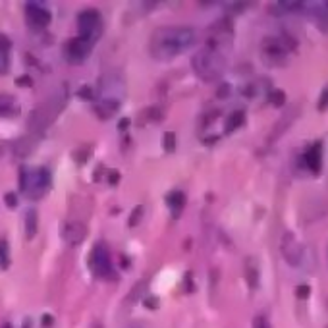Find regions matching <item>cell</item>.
Returning a JSON list of instances; mask_svg holds the SVG:
<instances>
[{
	"mask_svg": "<svg viewBox=\"0 0 328 328\" xmlns=\"http://www.w3.org/2000/svg\"><path fill=\"white\" fill-rule=\"evenodd\" d=\"M0 328H14V327H12L10 323H2V327H0Z\"/></svg>",
	"mask_w": 328,
	"mask_h": 328,
	"instance_id": "74e56055",
	"label": "cell"
},
{
	"mask_svg": "<svg viewBox=\"0 0 328 328\" xmlns=\"http://www.w3.org/2000/svg\"><path fill=\"white\" fill-rule=\"evenodd\" d=\"M143 214H145V209L141 207V205H137L134 209V212H132V216H130V220H128V224H130V228H135L137 224L143 220Z\"/></svg>",
	"mask_w": 328,
	"mask_h": 328,
	"instance_id": "4316f807",
	"label": "cell"
},
{
	"mask_svg": "<svg viewBox=\"0 0 328 328\" xmlns=\"http://www.w3.org/2000/svg\"><path fill=\"white\" fill-rule=\"evenodd\" d=\"M311 15L317 29L323 33H328V0H319V2H305V10Z\"/></svg>",
	"mask_w": 328,
	"mask_h": 328,
	"instance_id": "4fadbf2b",
	"label": "cell"
},
{
	"mask_svg": "<svg viewBox=\"0 0 328 328\" xmlns=\"http://www.w3.org/2000/svg\"><path fill=\"white\" fill-rule=\"evenodd\" d=\"M228 95H230V85L224 83V85H220V89H218V97L224 99V97H228Z\"/></svg>",
	"mask_w": 328,
	"mask_h": 328,
	"instance_id": "d6a6232c",
	"label": "cell"
},
{
	"mask_svg": "<svg viewBox=\"0 0 328 328\" xmlns=\"http://www.w3.org/2000/svg\"><path fill=\"white\" fill-rule=\"evenodd\" d=\"M234 35H236V33H234L232 21H230L228 17L218 19V21H214L209 27V31H207V46L216 48V50H220V52L226 54V50H230V46L234 43Z\"/></svg>",
	"mask_w": 328,
	"mask_h": 328,
	"instance_id": "52a82bcc",
	"label": "cell"
},
{
	"mask_svg": "<svg viewBox=\"0 0 328 328\" xmlns=\"http://www.w3.org/2000/svg\"><path fill=\"white\" fill-rule=\"evenodd\" d=\"M269 8H270V14L274 15L298 14V12L305 10V2H299V0H280V2H272Z\"/></svg>",
	"mask_w": 328,
	"mask_h": 328,
	"instance_id": "2e32d148",
	"label": "cell"
},
{
	"mask_svg": "<svg viewBox=\"0 0 328 328\" xmlns=\"http://www.w3.org/2000/svg\"><path fill=\"white\" fill-rule=\"evenodd\" d=\"M77 31H79L81 39L97 45V41L103 37V31H105L103 15L99 14L97 10H93V8L83 10L81 14L77 15Z\"/></svg>",
	"mask_w": 328,
	"mask_h": 328,
	"instance_id": "8992f818",
	"label": "cell"
},
{
	"mask_svg": "<svg viewBox=\"0 0 328 328\" xmlns=\"http://www.w3.org/2000/svg\"><path fill=\"white\" fill-rule=\"evenodd\" d=\"M120 101H110V99H97L95 101V112L101 116L103 120L114 116L120 110Z\"/></svg>",
	"mask_w": 328,
	"mask_h": 328,
	"instance_id": "d6986e66",
	"label": "cell"
},
{
	"mask_svg": "<svg viewBox=\"0 0 328 328\" xmlns=\"http://www.w3.org/2000/svg\"><path fill=\"white\" fill-rule=\"evenodd\" d=\"M280 251H282L284 261L290 267H303L305 261V247L299 243L294 232H286L280 241Z\"/></svg>",
	"mask_w": 328,
	"mask_h": 328,
	"instance_id": "30bf717a",
	"label": "cell"
},
{
	"mask_svg": "<svg viewBox=\"0 0 328 328\" xmlns=\"http://www.w3.org/2000/svg\"><path fill=\"white\" fill-rule=\"evenodd\" d=\"M23 328H31V321H29V319H25V323H23Z\"/></svg>",
	"mask_w": 328,
	"mask_h": 328,
	"instance_id": "8d00e7d4",
	"label": "cell"
},
{
	"mask_svg": "<svg viewBox=\"0 0 328 328\" xmlns=\"http://www.w3.org/2000/svg\"><path fill=\"white\" fill-rule=\"evenodd\" d=\"M93 328H101V325H99V323H97V325H95V327H93Z\"/></svg>",
	"mask_w": 328,
	"mask_h": 328,
	"instance_id": "f35d334b",
	"label": "cell"
},
{
	"mask_svg": "<svg viewBox=\"0 0 328 328\" xmlns=\"http://www.w3.org/2000/svg\"><path fill=\"white\" fill-rule=\"evenodd\" d=\"M89 270L93 272V276L103 278V280H110L114 278V270H112V259H110V251L105 243H95L89 253Z\"/></svg>",
	"mask_w": 328,
	"mask_h": 328,
	"instance_id": "ba28073f",
	"label": "cell"
},
{
	"mask_svg": "<svg viewBox=\"0 0 328 328\" xmlns=\"http://www.w3.org/2000/svg\"><path fill=\"white\" fill-rule=\"evenodd\" d=\"M191 68L199 79L209 81V83L216 81L218 77H222L224 70H226V54L205 45L201 50H197L193 54Z\"/></svg>",
	"mask_w": 328,
	"mask_h": 328,
	"instance_id": "7a4b0ae2",
	"label": "cell"
},
{
	"mask_svg": "<svg viewBox=\"0 0 328 328\" xmlns=\"http://www.w3.org/2000/svg\"><path fill=\"white\" fill-rule=\"evenodd\" d=\"M245 282L251 290H257L261 284V269L255 257H247L245 259Z\"/></svg>",
	"mask_w": 328,
	"mask_h": 328,
	"instance_id": "e0dca14e",
	"label": "cell"
},
{
	"mask_svg": "<svg viewBox=\"0 0 328 328\" xmlns=\"http://www.w3.org/2000/svg\"><path fill=\"white\" fill-rule=\"evenodd\" d=\"M253 328H270V323L267 315H257L253 319Z\"/></svg>",
	"mask_w": 328,
	"mask_h": 328,
	"instance_id": "83f0119b",
	"label": "cell"
},
{
	"mask_svg": "<svg viewBox=\"0 0 328 328\" xmlns=\"http://www.w3.org/2000/svg\"><path fill=\"white\" fill-rule=\"evenodd\" d=\"M79 95H81V97H85V99H95V89L89 87V85H85L83 89L79 91Z\"/></svg>",
	"mask_w": 328,
	"mask_h": 328,
	"instance_id": "1f68e13d",
	"label": "cell"
},
{
	"mask_svg": "<svg viewBox=\"0 0 328 328\" xmlns=\"http://www.w3.org/2000/svg\"><path fill=\"white\" fill-rule=\"evenodd\" d=\"M50 187V172L45 166L39 168H21L19 172V189L31 199H41Z\"/></svg>",
	"mask_w": 328,
	"mask_h": 328,
	"instance_id": "5b68a950",
	"label": "cell"
},
{
	"mask_svg": "<svg viewBox=\"0 0 328 328\" xmlns=\"http://www.w3.org/2000/svg\"><path fill=\"white\" fill-rule=\"evenodd\" d=\"M0 269H10V245H8V239H0Z\"/></svg>",
	"mask_w": 328,
	"mask_h": 328,
	"instance_id": "cb8c5ba5",
	"label": "cell"
},
{
	"mask_svg": "<svg viewBox=\"0 0 328 328\" xmlns=\"http://www.w3.org/2000/svg\"><path fill=\"white\" fill-rule=\"evenodd\" d=\"M10 48L12 45H10L8 37L0 35V74H6L10 68Z\"/></svg>",
	"mask_w": 328,
	"mask_h": 328,
	"instance_id": "7402d4cb",
	"label": "cell"
},
{
	"mask_svg": "<svg viewBox=\"0 0 328 328\" xmlns=\"http://www.w3.org/2000/svg\"><path fill=\"white\" fill-rule=\"evenodd\" d=\"M93 43L89 41H85V39H81L79 35L74 37V39H70L68 41V45H66V60L70 62V64H81V62H85L87 56L91 54V50H93Z\"/></svg>",
	"mask_w": 328,
	"mask_h": 328,
	"instance_id": "8fae6325",
	"label": "cell"
},
{
	"mask_svg": "<svg viewBox=\"0 0 328 328\" xmlns=\"http://www.w3.org/2000/svg\"><path fill=\"white\" fill-rule=\"evenodd\" d=\"M197 41V33L189 25H163L151 33L149 52L155 60L168 62L189 50Z\"/></svg>",
	"mask_w": 328,
	"mask_h": 328,
	"instance_id": "6da1fadb",
	"label": "cell"
},
{
	"mask_svg": "<svg viewBox=\"0 0 328 328\" xmlns=\"http://www.w3.org/2000/svg\"><path fill=\"white\" fill-rule=\"evenodd\" d=\"M15 114H19V106L12 95L2 93L0 95V118H12Z\"/></svg>",
	"mask_w": 328,
	"mask_h": 328,
	"instance_id": "ffe728a7",
	"label": "cell"
},
{
	"mask_svg": "<svg viewBox=\"0 0 328 328\" xmlns=\"http://www.w3.org/2000/svg\"><path fill=\"white\" fill-rule=\"evenodd\" d=\"M4 201H6V205H8L10 209H15V207H17V195L12 193V191H10V193H6Z\"/></svg>",
	"mask_w": 328,
	"mask_h": 328,
	"instance_id": "f546056e",
	"label": "cell"
},
{
	"mask_svg": "<svg viewBox=\"0 0 328 328\" xmlns=\"http://www.w3.org/2000/svg\"><path fill=\"white\" fill-rule=\"evenodd\" d=\"M66 106V93H56L52 95L48 101H45L35 112H31L29 116V130L31 134H43L46 128L56 120L60 110Z\"/></svg>",
	"mask_w": 328,
	"mask_h": 328,
	"instance_id": "277c9868",
	"label": "cell"
},
{
	"mask_svg": "<svg viewBox=\"0 0 328 328\" xmlns=\"http://www.w3.org/2000/svg\"><path fill=\"white\" fill-rule=\"evenodd\" d=\"M296 48H298L296 39L290 37L288 33H284L280 37H267V39H263L261 54H263V60L269 66H284L288 62V56Z\"/></svg>",
	"mask_w": 328,
	"mask_h": 328,
	"instance_id": "3957f363",
	"label": "cell"
},
{
	"mask_svg": "<svg viewBox=\"0 0 328 328\" xmlns=\"http://www.w3.org/2000/svg\"><path fill=\"white\" fill-rule=\"evenodd\" d=\"M37 226H39V216H37V210L29 209L25 212V238L33 239L37 234Z\"/></svg>",
	"mask_w": 328,
	"mask_h": 328,
	"instance_id": "603a6c76",
	"label": "cell"
},
{
	"mask_svg": "<svg viewBox=\"0 0 328 328\" xmlns=\"http://www.w3.org/2000/svg\"><path fill=\"white\" fill-rule=\"evenodd\" d=\"M43 325H48V327H50V325H52V317H50V315H45V317H43Z\"/></svg>",
	"mask_w": 328,
	"mask_h": 328,
	"instance_id": "e575fe53",
	"label": "cell"
},
{
	"mask_svg": "<svg viewBox=\"0 0 328 328\" xmlns=\"http://www.w3.org/2000/svg\"><path fill=\"white\" fill-rule=\"evenodd\" d=\"M147 307H151V309H155V307H159V299H155V298H149L147 301Z\"/></svg>",
	"mask_w": 328,
	"mask_h": 328,
	"instance_id": "836d02e7",
	"label": "cell"
},
{
	"mask_svg": "<svg viewBox=\"0 0 328 328\" xmlns=\"http://www.w3.org/2000/svg\"><path fill=\"white\" fill-rule=\"evenodd\" d=\"M245 124V112L243 110H234L224 124V134H234L236 130H239Z\"/></svg>",
	"mask_w": 328,
	"mask_h": 328,
	"instance_id": "44dd1931",
	"label": "cell"
},
{
	"mask_svg": "<svg viewBox=\"0 0 328 328\" xmlns=\"http://www.w3.org/2000/svg\"><path fill=\"white\" fill-rule=\"evenodd\" d=\"M309 294H311V288H309L307 284H301V286L296 288V296H298L299 299H307L309 298Z\"/></svg>",
	"mask_w": 328,
	"mask_h": 328,
	"instance_id": "f1b7e54d",
	"label": "cell"
},
{
	"mask_svg": "<svg viewBox=\"0 0 328 328\" xmlns=\"http://www.w3.org/2000/svg\"><path fill=\"white\" fill-rule=\"evenodd\" d=\"M25 19H27V23H29L31 27H35V29H45L46 25L50 23L52 15H50V10L45 8L43 4H39V2H29V4L25 6Z\"/></svg>",
	"mask_w": 328,
	"mask_h": 328,
	"instance_id": "7c38bea8",
	"label": "cell"
},
{
	"mask_svg": "<svg viewBox=\"0 0 328 328\" xmlns=\"http://www.w3.org/2000/svg\"><path fill=\"white\" fill-rule=\"evenodd\" d=\"M269 103L270 105H274V106H284L286 103H288V99H286V93L280 89H272L269 93Z\"/></svg>",
	"mask_w": 328,
	"mask_h": 328,
	"instance_id": "d4e9b609",
	"label": "cell"
},
{
	"mask_svg": "<svg viewBox=\"0 0 328 328\" xmlns=\"http://www.w3.org/2000/svg\"><path fill=\"white\" fill-rule=\"evenodd\" d=\"M62 238L68 245H81L87 238V226L79 220H70L62 226Z\"/></svg>",
	"mask_w": 328,
	"mask_h": 328,
	"instance_id": "5bb4252c",
	"label": "cell"
},
{
	"mask_svg": "<svg viewBox=\"0 0 328 328\" xmlns=\"http://www.w3.org/2000/svg\"><path fill=\"white\" fill-rule=\"evenodd\" d=\"M106 178H108V183H110V185H116V183L120 181V172L118 170H110Z\"/></svg>",
	"mask_w": 328,
	"mask_h": 328,
	"instance_id": "4dcf8cb0",
	"label": "cell"
},
{
	"mask_svg": "<svg viewBox=\"0 0 328 328\" xmlns=\"http://www.w3.org/2000/svg\"><path fill=\"white\" fill-rule=\"evenodd\" d=\"M185 203H187V197H185L183 191H179V189L170 191V193L166 195V205H168L170 212H172L176 218L181 214V210L185 209Z\"/></svg>",
	"mask_w": 328,
	"mask_h": 328,
	"instance_id": "ac0fdd59",
	"label": "cell"
},
{
	"mask_svg": "<svg viewBox=\"0 0 328 328\" xmlns=\"http://www.w3.org/2000/svg\"><path fill=\"white\" fill-rule=\"evenodd\" d=\"M303 163L309 168V172L315 174V176H319L323 172V143L321 141H315L313 145L305 151Z\"/></svg>",
	"mask_w": 328,
	"mask_h": 328,
	"instance_id": "9a60e30c",
	"label": "cell"
},
{
	"mask_svg": "<svg viewBox=\"0 0 328 328\" xmlns=\"http://www.w3.org/2000/svg\"><path fill=\"white\" fill-rule=\"evenodd\" d=\"M163 147L166 153H174V151H176V134H174V132H166V134H164Z\"/></svg>",
	"mask_w": 328,
	"mask_h": 328,
	"instance_id": "484cf974",
	"label": "cell"
},
{
	"mask_svg": "<svg viewBox=\"0 0 328 328\" xmlns=\"http://www.w3.org/2000/svg\"><path fill=\"white\" fill-rule=\"evenodd\" d=\"M130 126V120H122L120 122V130H124V128H128Z\"/></svg>",
	"mask_w": 328,
	"mask_h": 328,
	"instance_id": "d590c367",
	"label": "cell"
},
{
	"mask_svg": "<svg viewBox=\"0 0 328 328\" xmlns=\"http://www.w3.org/2000/svg\"><path fill=\"white\" fill-rule=\"evenodd\" d=\"M124 91H126V79L124 75L120 74L118 70H108L101 81H99V89L95 91L99 95V99H110V101H120L122 103V97H124Z\"/></svg>",
	"mask_w": 328,
	"mask_h": 328,
	"instance_id": "9c48e42d",
	"label": "cell"
}]
</instances>
